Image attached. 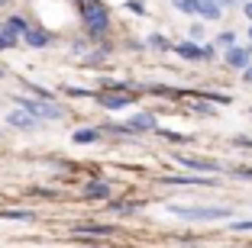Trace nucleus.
I'll list each match as a JSON object with an SVG mask.
<instances>
[{
  "label": "nucleus",
  "mask_w": 252,
  "mask_h": 248,
  "mask_svg": "<svg viewBox=\"0 0 252 248\" xmlns=\"http://www.w3.org/2000/svg\"><path fill=\"white\" fill-rule=\"evenodd\" d=\"M165 210L178 219H188V222H220V219H230L233 210L230 206H214V203H194V206H185V203H168Z\"/></svg>",
  "instance_id": "nucleus-1"
},
{
  "label": "nucleus",
  "mask_w": 252,
  "mask_h": 248,
  "mask_svg": "<svg viewBox=\"0 0 252 248\" xmlns=\"http://www.w3.org/2000/svg\"><path fill=\"white\" fill-rule=\"evenodd\" d=\"M81 7V23H84V32L91 39H104L110 32V10L100 3V0H78Z\"/></svg>",
  "instance_id": "nucleus-2"
},
{
  "label": "nucleus",
  "mask_w": 252,
  "mask_h": 248,
  "mask_svg": "<svg viewBox=\"0 0 252 248\" xmlns=\"http://www.w3.org/2000/svg\"><path fill=\"white\" fill-rule=\"evenodd\" d=\"M13 100H16V107H23L26 113L39 116L42 123H45V119H62V116H65V107H62V103H55V100H49V97H36V100H32V97L16 94Z\"/></svg>",
  "instance_id": "nucleus-3"
},
{
  "label": "nucleus",
  "mask_w": 252,
  "mask_h": 248,
  "mask_svg": "<svg viewBox=\"0 0 252 248\" xmlns=\"http://www.w3.org/2000/svg\"><path fill=\"white\" fill-rule=\"evenodd\" d=\"M175 55L185 61H214L217 58V42L197 45L194 39H185V42H175Z\"/></svg>",
  "instance_id": "nucleus-4"
},
{
  "label": "nucleus",
  "mask_w": 252,
  "mask_h": 248,
  "mask_svg": "<svg viewBox=\"0 0 252 248\" xmlns=\"http://www.w3.org/2000/svg\"><path fill=\"white\" fill-rule=\"evenodd\" d=\"M175 161L185 165V168H191V171H200V174H220V171H226L214 158H197V155H185V152H175Z\"/></svg>",
  "instance_id": "nucleus-5"
},
{
  "label": "nucleus",
  "mask_w": 252,
  "mask_h": 248,
  "mask_svg": "<svg viewBox=\"0 0 252 248\" xmlns=\"http://www.w3.org/2000/svg\"><path fill=\"white\" fill-rule=\"evenodd\" d=\"M71 235H84V239H110V235H117V226H110V222H74Z\"/></svg>",
  "instance_id": "nucleus-6"
},
{
  "label": "nucleus",
  "mask_w": 252,
  "mask_h": 248,
  "mask_svg": "<svg viewBox=\"0 0 252 248\" xmlns=\"http://www.w3.org/2000/svg\"><path fill=\"white\" fill-rule=\"evenodd\" d=\"M94 100L100 103L104 110H126V107H133V94H129V90H100Z\"/></svg>",
  "instance_id": "nucleus-7"
},
{
  "label": "nucleus",
  "mask_w": 252,
  "mask_h": 248,
  "mask_svg": "<svg viewBox=\"0 0 252 248\" xmlns=\"http://www.w3.org/2000/svg\"><path fill=\"white\" fill-rule=\"evenodd\" d=\"M223 61H226V68L246 71L252 65V45H233V49H226L223 52Z\"/></svg>",
  "instance_id": "nucleus-8"
},
{
  "label": "nucleus",
  "mask_w": 252,
  "mask_h": 248,
  "mask_svg": "<svg viewBox=\"0 0 252 248\" xmlns=\"http://www.w3.org/2000/svg\"><path fill=\"white\" fill-rule=\"evenodd\" d=\"M7 126H13V129H20V132H36L39 126H42V119L32 116V113H26L23 107H16L13 113L7 116Z\"/></svg>",
  "instance_id": "nucleus-9"
},
{
  "label": "nucleus",
  "mask_w": 252,
  "mask_h": 248,
  "mask_svg": "<svg viewBox=\"0 0 252 248\" xmlns=\"http://www.w3.org/2000/svg\"><path fill=\"white\" fill-rule=\"evenodd\" d=\"M126 126H129V132H133V136H142V132H158V119H156V113H149V110L133 113Z\"/></svg>",
  "instance_id": "nucleus-10"
},
{
  "label": "nucleus",
  "mask_w": 252,
  "mask_h": 248,
  "mask_svg": "<svg viewBox=\"0 0 252 248\" xmlns=\"http://www.w3.org/2000/svg\"><path fill=\"white\" fill-rule=\"evenodd\" d=\"M52 32L49 29H42V26H36V23H32L30 29H26V36H23V42L30 45V49H49V45H52Z\"/></svg>",
  "instance_id": "nucleus-11"
},
{
  "label": "nucleus",
  "mask_w": 252,
  "mask_h": 248,
  "mask_svg": "<svg viewBox=\"0 0 252 248\" xmlns=\"http://www.w3.org/2000/svg\"><path fill=\"white\" fill-rule=\"evenodd\" d=\"M113 184L104 181V177H94V181L84 184V200H110Z\"/></svg>",
  "instance_id": "nucleus-12"
},
{
  "label": "nucleus",
  "mask_w": 252,
  "mask_h": 248,
  "mask_svg": "<svg viewBox=\"0 0 252 248\" xmlns=\"http://www.w3.org/2000/svg\"><path fill=\"white\" fill-rule=\"evenodd\" d=\"M162 184H175V187H217V177H191V174H181V177H162Z\"/></svg>",
  "instance_id": "nucleus-13"
},
{
  "label": "nucleus",
  "mask_w": 252,
  "mask_h": 248,
  "mask_svg": "<svg viewBox=\"0 0 252 248\" xmlns=\"http://www.w3.org/2000/svg\"><path fill=\"white\" fill-rule=\"evenodd\" d=\"M139 210H142L139 200H107V213H117V216H133Z\"/></svg>",
  "instance_id": "nucleus-14"
},
{
  "label": "nucleus",
  "mask_w": 252,
  "mask_h": 248,
  "mask_svg": "<svg viewBox=\"0 0 252 248\" xmlns=\"http://www.w3.org/2000/svg\"><path fill=\"white\" fill-rule=\"evenodd\" d=\"M20 32L13 29V26H10L7 20L0 23V52H7V49H16V45H20Z\"/></svg>",
  "instance_id": "nucleus-15"
},
{
  "label": "nucleus",
  "mask_w": 252,
  "mask_h": 248,
  "mask_svg": "<svg viewBox=\"0 0 252 248\" xmlns=\"http://www.w3.org/2000/svg\"><path fill=\"white\" fill-rule=\"evenodd\" d=\"M100 136H104L100 129H94V126H88V129H74L71 142H74V145H91V142H97Z\"/></svg>",
  "instance_id": "nucleus-16"
},
{
  "label": "nucleus",
  "mask_w": 252,
  "mask_h": 248,
  "mask_svg": "<svg viewBox=\"0 0 252 248\" xmlns=\"http://www.w3.org/2000/svg\"><path fill=\"white\" fill-rule=\"evenodd\" d=\"M200 20H210V23H217L223 16V7L217 3V0H200Z\"/></svg>",
  "instance_id": "nucleus-17"
},
{
  "label": "nucleus",
  "mask_w": 252,
  "mask_h": 248,
  "mask_svg": "<svg viewBox=\"0 0 252 248\" xmlns=\"http://www.w3.org/2000/svg\"><path fill=\"white\" fill-rule=\"evenodd\" d=\"M100 132H104V136H113V139H133V132H129L126 123H104Z\"/></svg>",
  "instance_id": "nucleus-18"
},
{
  "label": "nucleus",
  "mask_w": 252,
  "mask_h": 248,
  "mask_svg": "<svg viewBox=\"0 0 252 248\" xmlns=\"http://www.w3.org/2000/svg\"><path fill=\"white\" fill-rule=\"evenodd\" d=\"M146 45H149V49H156V52H175V42L165 39L162 32H152V36L146 39Z\"/></svg>",
  "instance_id": "nucleus-19"
},
{
  "label": "nucleus",
  "mask_w": 252,
  "mask_h": 248,
  "mask_svg": "<svg viewBox=\"0 0 252 248\" xmlns=\"http://www.w3.org/2000/svg\"><path fill=\"white\" fill-rule=\"evenodd\" d=\"M171 7L178 10V13L197 16V13H200V0H171Z\"/></svg>",
  "instance_id": "nucleus-20"
},
{
  "label": "nucleus",
  "mask_w": 252,
  "mask_h": 248,
  "mask_svg": "<svg viewBox=\"0 0 252 248\" xmlns=\"http://www.w3.org/2000/svg\"><path fill=\"white\" fill-rule=\"evenodd\" d=\"M0 219H20V222H32L36 210H0Z\"/></svg>",
  "instance_id": "nucleus-21"
},
{
  "label": "nucleus",
  "mask_w": 252,
  "mask_h": 248,
  "mask_svg": "<svg viewBox=\"0 0 252 248\" xmlns=\"http://www.w3.org/2000/svg\"><path fill=\"white\" fill-rule=\"evenodd\" d=\"M107 58H110V49H94V52H88V55H81L84 65H104Z\"/></svg>",
  "instance_id": "nucleus-22"
},
{
  "label": "nucleus",
  "mask_w": 252,
  "mask_h": 248,
  "mask_svg": "<svg viewBox=\"0 0 252 248\" xmlns=\"http://www.w3.org/2000/svg\"><path fill=\"white\" fill-rule=\"evenodd\" d=\"M7 23H10V26H13L16 32H20V36H26V29H30V26H32V23L26 20V16H20V13H13V16H10Z\"/></svg>",
  "instance_id": "nucleus-23"
},
{
  "label": "nucleus",
  "mask_w": 252,
  "mask_h": 248,
  "mask_svg": "<svg viewBox=\"0 0 252 248\" xmlns=\"http://www.w3.org/2000/svg\"><path fill=\"white\" fill-rule=\"evenodd\" d=\"M233 45H236V32H220V36H217V49H233Z\"/></svg>",
  "instance_id": "nucleus-24"
},
{
  "label": "nucleus",
  "mask_w": 252,
  "mask_h": 248,
  "mask_svg": "<svg viewBox=\"0 0 252 248\" xmlns=\"http://www.w3.org/2000/svg\"><path fill=\"white\" fill-rule=\"evenodd\" d=\"M200 100H214V103H220V107H230L233 97L230 94H200Z\"/></svg>",
  "instance_id": "nucleus-25"
},
{
  "label": "nucleus",
  "mask_w": 252,
  "mask_h": 248,
  "mask_svg": "<svg viewBox=\"0 0 252 248\" xmlns=\"http://www.w3.org/2000/svg\"><path fill=\"white\" fill-rule=\"evenodd\" d=\"M230 232H252V219H236V222H230Z\"/></svg>",
  "instance_id": "nucleus-26"
},
{
  "label": "nucleus",
  "mask_w": 252,
  "mask_h": 248,
  "mask_svg": "<svg viewBox=\"0 0 252 248\" xmlns=\"http://www.w3.org/2000/svg\"><path fill=\"white\" fill-rule=\"evenodd\" d=\"M233 177H239V181H252V168H233Z\"/></svg>",
  "instance_id": "nucleus-27"
},
{
  "label": "nucleus",
  "mask_w": 252,
  "mask_h": 248,
  "mask_svg": "<svg viewBox=\"0 0 252 248\" xmlns=\"http://www.w3.org/2000/svg\"><path fill=\"white\" fill-rule=\"evenodd\" d=\"M65 94H71V97H97V94H91V90H84V87H68Z\"/></svg>",
  "instance_id": "nucleus-28"
},
{
  "label": "nucleus",
  "mask_w": 252,
  "mask_h": 248,
  "mask_svg": "<svg viewBox=\"0 0 252 248\" xmlns=\"http://www.w3.org/2000/svg\"><path fill=\"white\" fill-rule=\"evenodd\" d=\"M126 10H133V13H146V7H142L139 0H126Z\"/></svg>",
  "instance_id": "nucleus-29"
},
{
  "label": "nucleus",
  "mask_w": 252,
  "mask_h": 248,
  "mask_svg": "<svg viewBox=\"0 0 252 248\" xmlns=\"http://www.w3.org/2000/svg\"><path fill=\"white\" fill-rule=\"evenodd\" d=\"M200 36H204V26H200V23H194V26H191V39H194V42H197Z\"/></svg>",
  "instance_id": "nucleus-30"
},
{
  "label": "nucleus",
  "mask_w": 252,
  "mask_h": 248,
  "mask_svg": "<svg viewBox=\"0 0 252 248\" xmlns=\"http://www.w3.org/2000/svg\"><path fill=\"white\" fill-rule=\"evenodd\" d=\"M217 3H220L223 10H230V7H239V0H217Z\"/></svg>",
  "instance_id": "nucleus-31"
},
{
  "label": "nucleus",
  "mask_w": 252,
  "mask_h": 248,
  "mask_svg": "<svg viewBox=\"0 0 252 248\" xmlns=\"http://www.w3.org/2000/svg\"><path fill=\"white\" fill-rule=\"evenodd\" d=\"M243 13H246V20L252 23V0H246V3H243Z\"/></svg>",
  "instance_id": "nucleus-32"
},
{
  "label": "nucleus",
  "mask_w": 252,
  "mask_h": 248,
  "mask_svg": "<svg viewBox=\"0 0 252 248\" xmlns=\"http://www.w3.org/2000/svg\"><path fill=\"white\" fill-rule=\"evenodd\" d=\"M194 110H197V113H204V116H207V113H214V110H210L207 103H194Z\"/></svg>",
  "instance_id": "nucleus-33"
},
{
  "label": "nucleus",
  "mask_w": 252,
  "mask_h": 248,
  "mask_svg": "<svg viewBox=\"0 0 252 248\" xmlns=\"http://www.w3.org/2000/svg\"><path fill=\"white\" fill-rule=\"evenodd\" d=\"M243 81H246V84H252V65H249V68L243 71Z\"/></svg>",
  "instance_id": "nucleus-34"
},
{
  "label": "nucleus",
  "mask_w": 252,
  "mask_h": 248,
  "mask_svg": "<svg viewBox=\"0 0 252 248\" xmlns=\"http://www.w3.org/2000/svg\"><path fill=\"white\" fill-rule=\"evenodd\" d=\"M249 45H252V23H249Z\"/></svg>",
  "instance_id": "nucleus-35"
},
{
  "label": "nucleus",
  "mask_w": 252,
  "mask_h": 248,
  "mask_svg": "<svg viewBox=\"0 0 252 248\" xmlns=\"http://www.w3.org/2000/svg\"><path fill=\"white\" fill-rule=\"evenodd\" d=\"M0 78H7V71H3V68H0Z\"/></svg>",
  "instance_id": "nucleus-36"
},
{
  "label": "nucleus",
  "mask_w": 252,
  "mask_h": 248,
  "mask_svg": "<svg viewBox=\"0 0 252 248\" xmlns=\"http://www.w3.org/2000/svg\"><path fill=\"white\" fill-rule=\"evenodd\" d=\"M0 3H7V0H0Z\"/></svg>",
  "instance_id": "nucleus-37"
}]
</instances>
